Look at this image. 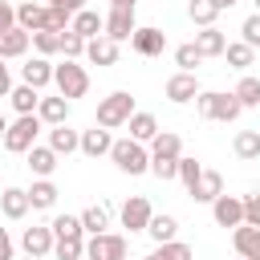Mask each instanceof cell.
Returning a JSON list of instances; mask_svg holds the SVG:
<instances>
[{
	"label": "cell",
	"instance_id": "6da1fadb",
	"mask_svg": "<svg viewBox=\"0 0 260 260\" xmlns=\"http://www.w3.org/2000/svg\"><path fill=\"white\" fill-rule=\"evenodd\" d=\"M195 110H199V118H211V122H236L244 114V106L236 102V93H219V89H199Z\"/></svg>",
	"mask_w": 260,
	"mask_h": 260
},
{
	"label": "cell",
	"instance_id": "7a4b0ae2",
	"mask_svg": "<svg viewBox=\"0 0 260 260\" xmlns=\"http://www.w3.org/2000/svg\"><path fill=\"white\" fill-rule=\"evenodd\" d=\"M110 158H114V167L122 175H146L150 171V150L142 142H134V138H114Z\"/></svg>",
	"mask_w": 260,
	"mask_h": 260
},
{
	"label": "cell",
	"instance_id": "3957f363",
	"mask_svg": "<svg viewBox=\"0 0 260 260\" xmlns=\"http://www.w3.org/2000/svg\"><path fill=\"white\" fill-rule=\"evenodd\" d=\"M41 118L37 114H16V122H8V130H4V150H12V154H28L32 146H37V134H41Z\"/></svg>",
	"mask_w": 260,
	"mask_h": 260
},
{
	"label": "cell",
	"instance_id": "277c9868",
	"mask_svg": "<svg viewBox=\"0 0 260 260\" xmlns=\"http://www.w3.org/2000/svg\"><path fill=\"white\" fill-rule=\"evenodd\" d=\"M53 85H57V93L65 102H73V98H85L89 93V73L77 61H61V65H53Z\"/></svg>",
	"mask_w": 260,
	"mask_h": 260
},
{
	"label": "cell",
	"instance_id": "5b68a950",
	"mask_svg": "<svg viewBox=\"0 0 260 260\" xmlns=\"http://www.w3.org/2000/svg\"><path fill=\"white\" fill-rule=\"evenodd\" d=\"M130 114H134V98H130L126 89H114V93H106V98L98 102V126H102V130L126 126Z\"/></svg>",
	"mask_w": 260,
	"mask_h": 260
},
{
	"label": "cell",
	"instance_id": "8992f818",
	"mask_svg": "<svg viewBox=\"0 0 260 260\" xmlns=\"http://www.w3.org/2000/svg\"><path fill=\"white\" fill-rule=\"evenodd\" d=\"M85 260H126V236L102 232L85 240Z\"/></svg>",
	"mask_w": 260,
	"mask_h": 260
},
{
	"label": "cell",
	"instance_id": "52a82bcc",
	"mask_svg": "<svg viewBox=\"0 0 260 260\" xmlns=\"http://www.w3.org/2000/svg\"><path fill=\"white\" fill-rule=\"evenodd\" d=\"M130 49H134L138 57H158V53L167 49V32L154 28V24H138L134 37H130Z\"/></svg>",
	"mask_w": 260,
	"mask_h": 260
},
{
	"label": "cell",
	"instance_id": "ba28073f",
	"mask_svg": "<svg viewBox=\"0 0 260 260\" xmlns=\"http://www.w3.org/2000/svg\"><path fill=\"white\" fill-rule=\"evenodd\" d=\"M122 228H130V232H146V223H150V215H154V207H150V199L146 195H130L126 203H122Z\"/></svg>",
	"mask_w": 260,
	"mask_h": 260
},
{
	"label": "cell",
	"instance_id": "9c48e42d",
	"mask_svg": "<svg viewBox=\"0 0 260 260\" xmlns=\"http://www.w3.org/2000/svg\"><path fill=\"white\" fill-rule=\"evenodd\" d=\"M20 248H24L32 260H45V256L53 252V232H49V223H32V228H24V232H20Z\"/></svg>",
	"mask_w": 260,
	"mask_h": 260
},
{
	"label": "cell",
	"instance_id": "30bf717a",
	"mask_svg": "<svg viewBox=\"0 0 260 260\" xmlns=\"http://www.w3.org/2000/svg\"><path fill=\"white\" fill-rule=\"evenodd\" d=\"M211 215H215L219 228H240L244 223V199L240 195H219L211 203Z\"/></svg>",
	"mask_w": 260,
	"mask_h": 260
},
{
	"label": "cell",
	"instance_id": "8fae6325",
	"mask_svg": "<svg viewBox=\"0 0 260 260\" xmlns=\"http://www.w3.org/2000/svg\"><path fill=\"white\" fill-rule=\"evenodd\" d=\"M167 98H171L175 106L195 102V98H199V77H195V73H175V77H167Z\"/></svg>",
	"mask_w": 260,
	"mask_h": 260
},
{
	"label": "cell",
	"instance_id": "7c38bea8",
	"mask_svg": "<svg viewBox=\"0 0 260 260\" xmlns=\"http://www.w3.org/2000/svg\"><path fill=\"white\" fill-rule=\"evenodd\" d=\"M232 248L240 260H260V228H248V223L232 228Z\"/></svg>",
	"mask_w": 260,
	"mask_h": 260
},
{
	"label": "cell",
	"instance_id": "4fadbf2b",
	"mask_svg": "<svg viewBox=\"0 0 260 260\" xmlns=\"http://www.w3.org/2000/svg\"><path fill=\"white\" fill-rule=\"evenodd\" d=\"M69 28H73L81 41H93V37H106V16H98L93 8H81V12H73Z\"/></svg>",
	"mask_w": 260,
	"mask_h": 260
},
{
	"label": "cell",
	"instance_id": "5bb4252c",
	"mask_svg": "<svg viewBox=\"0 0 260 260\" xmlns=\"http://www.w3.org/2000/svg\"><path fill=\"white\" fill-rule=\"evenodd\" d=\"M134 28H138V20H134V12H122V8H110V16H106V37H110L114 45H122V41H130V37H134Z\"/></svg>",
	"mask_w": 260,
	"mask_h": 260
},
{
	"label": "cell",
	"instance_id": "9a60e30c",
	"mask_svg": "<svg viewBox=\"0 0 260 260\" xmlns=\"http://www.w3.org/2000/svg\"><path fill=\"white\" fill-rule=\"evenodd\" d=\"M110 146H114V134H110V130H102V126H93V130H81V142H77V150H81L85 158H102V154H110Z\"/></svg>",
	"mask_w": 260,
	"mask_h": 260
},
{
	"label": "cell",
	"instance_id": "2e32d148",
	"mask_svg": "<svg viewBox=\"0 0 260 260\" xmlns=\"http://www.w3.org/2000/svg\"><path fill=\"white\" fill-rule=\"evenodd\" d=\"M150 158H162V162H175V158H183V138L179 134H171V130H158L154 138H150Z\"/></svg>",
	"mask_w": 260,
	"mask_h": 260
},
{
	"label": "cell",
	"instance_id": "e0dca14e",
	"mask_svg": "<svg viewBox=\"0 0 260 260\" xmlns=\"http://www.w3.org/2000/svg\"><path fill=\"white\" fill-rule=\"evenodd\" d=\"M187 195H191L195 203H215V199L223 195V175H219V171H203Z\"/></svg>",
	"mask_w": 260,
	"mask_h": 260
},
{
	"label": "cell",
	"instance_id": "ac0fdd59",
	"mask_svg": "<svg viewBox=\"0 0 260 260\" xmlns=\"http://www.w3.org/2000/svg\"><path fill=\"white\" fill-rule=\"evenodd\" d=\"M191 45H195V53H199V57H223V49H228V37H223V32L211 24V28H199Z\"/></svg>",
	"mask_w": 260,
	"mask_h": 260
},
{
	"label": "cell",
	"instance_id": "d6986e66",
	"mask_svg": "<svg viewBox=\"0 0 260 260\" xmlns=\"http://www.w3.org/2000/svg\"><path fill=\"white\" fill-rule=\"evenodd\" d=\"M20 81H24V85H32V89L41 93V89L53 81V65H49V57H32L28 65H20Z\"/></svg>",
	"mask_w": 260,
	"mask_h": 260
},
{
	"label": "cell",
	"instance_id": "ffe728a7",
	"mask_svg": "<svg viewBox=\"0 0 260 260\" xmlns=\"http://www.w3.org/2000/svg\"><path fill=\"white\" fill-rule=\"evenodd\" d=\"M0 215H4V219H24V215H28V195H24V187H4V191H0Z\"/></svg>",
	"mask_w": 260,
	"mask_h": 260
},
{
	"label": "cell",
	"instance_id": "44dd1931",
	"mask_svg": "<svg viewBox=\"0 0 260 260\" xmlns=\"http://www.w3.org/2000/svg\"><path fill=\"white\" fill-rule=\"evenodd\" d=\"M85 57H89L93 65L110 69V65H118V45H114L110 37H93V41H85Z\"/></svg>",
	"mask_w": 260,
	"mask_h": 260
},
{
	"label": "cell",
	"instance_id": "7402d4cb",
	"mask_svg": "<svg viewBox=\"0 0 260 260\" xmlns=\"http://www.w3.org/2000/svg\"><path fill=\"white\" fill-rule=\"evenodd\" d=\"M24 195H28V207H32V211H49V207L57 203V195H61V191H57V183H53V179H37Z\"/></svg>",
	"mask_w": 260,
	"mask_h": 260
},
{
	"label": "cell",
	"instance_id": "603a6c76",
	"mask_svg": "<svg viewBox=\"0 0 260 260\" xmlns=\"http://www.w3.org/2000/svg\"><path fill=\"white\" fill-rule=\"evenodd\" d=\"M77 219H81V232H85V236H102V232L110 228V203H89Z\"/></svg>",
	"mask_w": 260,
	"mask_h": 260
},
{
	"label": "cell",
	"instance_id": "cb8c5ba5",
	"mask_svg": "<svg viewBox=\"0 0 260 260\" xmlns=\"http://www.w3.org/2000/svg\"><path fill=\"white\" fill-rule=\"evenodd\" d=\"M28 45H32V37H28L24 28H8V32H0V61L24 57V53H28Z\"/></svg>",
	"mask_w": 260,
	"mask_h": 260
},
{
	"label": "cell",
	"instance_id": "d4e9b609",
	"mask_svg": "<svg viewBox=\"0 0 260 260\" xmlns=\"http://www.w3.org/2000/svg\"><path fill=\"white\" fill-rule=\"evenodd\" d=\"M37 118L45 122V126H61L65 118H69V102L57 93V98H41L37 102Z\"/></svg>",
	"mask_w": 260,
	"mask_h": 260
},
{
	"label": "cell",
	"instance_id": "484cf974",
	"mask_svg": "<svg viewBox=\"0 0 260 260\" xmlns=\"http://www.w3.org/2000/svg\"><path fill=\"white\" fill-rule=\"evenodd\" d=\"M126 126H130V138H134V142H142V146L158 134V118H154V114H146V110H134Z\"/></svg>",
	"mask_w": 260,
	"mask_h": 260
},
{
	"label": "cell",
	"instance_id": "4316f807",
	"mask_svg": "<svg viewBox=\"0 0 260 260\" xmlns=\"http://www.w3.org/2000/svg\"><path fill=\"white\" fill-rule=\"evenodd\" d=\"M77 142H81V130H69L65 122L49 130V150H53L57 158H61V154H73V150H77Z\"/></svg>",
	"mask_w": 260,
	"mask_h": 260
},
{
	"label": "cell",
	"instance_id": "83f0119b",
	"mask_svg": "<svg viewBox=\"0 0 260 260\" xmlns=\"http://www.w3.org/2000/svg\"><path fill=\"white\" fill-rule=\"evenodd\" d=\"M16 28H24L28 37L41 32L45 28V4H32V0L28 4H16Z\"/></svg>",
	"mask_w": 260,
	"mask_h": 260
},
{
	"label": "cell",
	"instance_id": "f1b7e54d",
	"mask_svg": "<svg viewBox=\"0 0 260 260\" xmlns=\"http://www.w3.org/2000/svg\"><path fill=\"white\" fill-rule=\"evenodd\" d=\"M146 236L154 240V244H171L175 236H179V219L175 215H150V223H146Z\"/></svg>",
	"mask_w": 260,
	"mask_h": 260
},
{
	"label": "cell",
	"instance_id": "f546056e",
	"mask_svg": "<svg viewBox=\"0 0 260 260\" xmlns=\"http://www.w3.org/2000/svg\"><path fill=\"white\" fill-rule=\"evenodd\" d=\"M24 158H28V171H32L37 179H49V175L57 171V154H53L49 146H32Z\"/></svg>",
	"mask_w": 260,
	"mask_h": 260
},
{
	"label": "cell",
	"instance_id": "4dcf8cb0",
	"mask_svg": "<svg viewBox=\"0 0 260 260\" xmlns=\"http://www.w3.org/2000/svg\"><path fill=\"white\" fill-rule=\"evenodd\" d=\"M232 150H236V158H244V162L260 158V130H236Z\"/></svg>",
	"mask_w": 260,
	"mask_h": 260
},
{
	"label": "cell",
	"instance_id": "1f68e13d",
	"mask_svg": "<svg viewBox=\"0 0 260 260\" xmlns=\"http://www.w3.org/2000/svg\"><path fill=\"white\" fill-rule=\"evenodd\" d=\"M8 102H12V110L16 114H37V102H41V93L32 89V85H12V93H8Z\"/></svg>",
	"mask_w": 260,
	"mask_h": 260
},
{
	"label": "cell",
	"instance_id": "d6a6232c",
	"mask_svg": "<svg viewBox=\"0 0 260 260\" xmlns=\"http://www.w3.org/2000/svg\"><path fill=\"white\" fill-rule=\"evenodd\" d=\"M49 232H53V240H85L77 215H57V219L49 223Z\"/></svg>",
	"mask_w": 260,
	"mask_h": 260
},
{
	"label": "cell",
	"instance_id": "836d02e7",
	"mask_svg": "<svg viewBox=\"0 0 260 260\" xmlns=\"http://www.w3.org/2000/svg\"><path fill=\"white\" fill-rule=\"evenodd\" d=\"M232 93H236V102H240L244 110H252V106H260V77H252V73H244V77H240V85H236Z\"/></svg>",
	"mask_w": 260,
	"mask_h": 260
},
{
	"label": "cell",
	"instance_id": "e575fe53",
	"mask_svg": "<svg viewBox=\"0 0 260 260\" xmlns=\"http://www.w3.org/2000/svg\"><path fill=\"white\" fill-rule=\"evenodd\" d=\"M187 12H191V20H195L199 28H211V24H215V16H219L215 0H191V4H187Z\"/></svg>",
	"mask_w": 260,
	"mask_h": 260
},
{
	"label": "cell",
	"instance_id": "d590c367",
	"mask_svg": "<svg viewBox=\"0 0 260 260\" xmlns=\"http://www.w3.org/2000/svg\"><path fill=\"white\" fill-rule=\"evenodd\" d=\"M223 57H228V65H232V69H240V73H244V69L256 61V49H248L244 41H236V45H228V49H223Z\"/></svg>",
	"mask_w": 260,
	"mask_h": 260
},
{
	"label": "cell",
	"instance_id": "8d00e7d4",
	"mask_svg": "<svg viewBox=\"0 0 260 260\" xmlns=\"http://www.w3.org/2000/svg\"><path fill=\"white\" fill-rule=\"evenodd\" d=\"M154 260H195V252H191V244H183V240H171V244H158L154 252H150Z\"/></svg>",
	"mask_w": 260,
	"mask_h": 260
},
{
	"label": "cell",
	"instance_id": "74e56055",
	"mask_svg": "<svg viewBox=\"0 0 260 260\" xmlns=\"http://www.w3.org/2000/svg\"><path fill=\"white\" fill-rule=\"evenodd\" d=\"M32 49H37L41 57H53V53H61V32H49V28L32 32Z\"/></svg>",
	"mask_w": 260,
	"mask_h": 260
},
{
	"label": "cell",
	"instance_id": "f35d334b",
	"mask_svg": "<svg viewBox=\"0 0 260 260\" xmlns=\"http://www.w3.org/2000/svg\"><path fill=\"white\" fill-rule=\"evenodd\" d=\"M53 256L57 260H81L85 256V240H53Z\"/></svg>",
	"mask_w": 260,
	"mask_h": 260
},
{
	"label": "cell",
	"instance_id": "ab89813d",
	"mask_svg": "<svg viewBox=\"0 0 260 260\" xmlns=\"http://www.w3.org/2000/svg\"><path fill=\"white\" fill-rule=\"evenodd\" d=\"M69 20H73V16H69L65 8L45 4V28H49V32H65V28H69Z\"/></svg>",
	"mask_w": 260,
	"mask_h": 260
},
{
	"label": "cell",
	"instance_id": "60d3db41",
	"mask_svg": "<svg viewBox=\"0 0 260 260\" xmlns=\"http://www.w3.org/2000/svg\"><path fill=\"white\" fill-rule=\"evenodd\" d=\"M61 53H65V61H77V57H85V41L73 28H65L61 32Z\"/></svg>",
	"mask_w": 260,
	"mask_h": 260
},
{
	"label": "cell",
	"instance_id": "b9f144b4",
	"mask_svg": "<svg viewBox=\"0 0 260 260\" xmlns=\"http://www.w3.org/2000/svg\"><path fill=\"white\" fill-rule=\"evenodd\" d=\"M199 61H203V57L195 53V45H191V41L175 49V65H179V73H195V65H199Z\"/></svg>",
	"mask_w": 260,
	"mask_h": 260
},
{
	"label": "cell",
	"instance_id": "7bdbcfd3",
	"mask_svg": "<svg viewBox=\"0 0 260 260\" xmlns=\"http://www.w3.org/2000/svg\"><path fill=\"white\" fill-rule=\"evenodd\" d=\"M240 37H244L248 49H260V12H252V16L240 24Z\"/></svg>",
	"mask_w": 260,
	"mask_h": 260
},
{
	"label": "cell",
	"instance_id": "ee69618b",
	"mask_svg": "<svg viewBox=\"0 0 260 260\" xmlns=\"http://www.w3.org/2000/svg\"><path fill=\"white\" fill-rule=\"evenodd\" d=\"M199 175H203V167H199L195 158H179V183H183L187 191L195 187V179H199Z\"/></svg>",
	"mask_w": 260,
	"mask_h": 260
},
{
	"label": "cell",
	"instance_id": "f6af8a7d",
	"mask_svg": "<svg viewBox=\"0 0 260 260\" xmlns=\"http://www.w3.org/2000/svg\"><path fill=\"white\" fill-rule=\"evenodd\" d=\"M240 199H244V223L260 228V195H240Z\"/></svg>",
	"mask_w": 260,
	"mask_h": 260
},
{
	"label": "cell",
	"instance_id": "bcb514c9",
	"mask_svg": "<svg viewBox=\"0 0 260 260\" xmlns=\"http://www.w3.org/2000/svg\"><path fill=\"white\" fill-rule=\"evenodd\" d=\"M8 28H16V4L0 0V32H8Z\"/></svg>",
	"mask_w": 260,
	"mask_h": 260
},
{
	"label": "cell",
	"instance_id": "7dc6e473",
	"mask_svg": "<svg viewBox=\"0 0 260 260\" xmlns=\"http://www.w3.org/2000/svg\"><path fill=\"white\" fill-rule=\"evenodd\" d=\"M12 252H16L12 248V236H8V228H0V260H16Z\"/></svg>",
	"mask_w": 260,
	"mask_h": 260
},
{
	"label": "cell",
	"instance_id": "c3c4849f",
	"mask_svg": "<svg viewBox=\"0 0 260 260\" xmlns=\"http://www.w3.org/2000/svg\"><path fill=\"white\" fill-rule=\"evenodd\" d=\"M12 93V73H8V65L0 61V98H8Z\"/></svg>",
	"mask_w": 260,
	"mask_h": 260
},
{
	"label": "cell",
	"instance_id": "681fc988",
	"mask_svg": "<svg viewBox=\"0 0 260 260\" xmlns=\"http://www.w3.org/2000/svg\"><path fill=\"white\" fill-rule=\"evenodd\" d=\"M57 8H65V12H69V16H73V12H81V8H85V0H61V4H57Z\"/></svg>",
	"mask_w": 260,
	"mask_h": 260
},
{
	"label": "cell",
	"instance_id": "f907efd6",
	"mask_svg": "<svg viewBox=\"0 0 260 260\" xmlns=\"http://www.w3.org/2000/svg\"><path fill=\"white\" fill-rule=\"evenodd\" d=\"M110 8H122V12H134L138 0H110Z\"/></svg>",
	"mask_w": 260,
	"mask_h": 260
},
{
	"label": "cell",
	"instance_id": "816d5d0a",
	"mask_svg": "<svg viewBox=\"0 0 260 260\" xmlns=\"http://www.w3.org/2000/svg\"><path fill=\"white\" fill-rule=\"evenodd\" d=\"M232 4H240V0H215V8L223 12V8H232Z\"/></svg>",
	"mask_w": 260,
	"mask_h": 260
},
{
	"label": "cell",
	"instance_id": "f5cc1de1",
	"mask_svg": "<svg viewBox=\"0 0 260 260\" xmlns=\"http://www.w3.org/2000/svg\"><path fill=\"white\" fill-rule=\"evenodd\" d=\"M4 130H8V118H4V114H0V138H4Z\"/></svg>",
	"mask_w": 260,
	"mask_h": 260
},
{
	"label": "cell",
	"instance_id": "db71d44e",
	"mask_svg": "<svg viewBox=\"0 0 260 260\" xmlns=\"http://www.w3.org/2000/svg\"><path fill=\"white\" fill-rule=\"evenodd\" d=\"M49 4H61V0H49Z\"/></svg>",
	"mask_w": 260,
	"mask_h": 260
},
{
	"label": "cell",
	"instance_id": "11a10c76",
	"mask_svg": "<svg viewBox=\"0 0 260 260\" xmlns=\"http://www.w3.org/2000/svg\"><path fill=\"white\" fill-rule=\"evenodd\" d=\"M142 260H154V256H142Z\"/></svg>",
	"mask_w": 260,
	"mask_h": 260
},
{
	"label": "cell",
	"instance_id": "9f6ffc18",
	"mask_svg": "<svg viewBox=\"0 0 260 260\" xmlns=\"http://www.w3.org/2000/svg\"><path fill=\"white\" fill-rule=\"evenodd\" d=\"M256 12H260V0H256Z\"/></svg>",
	"mask_w": 260,
	"mask_h": 260
},
{
	"label": "cell",
	"instance_id": "6f0895ef",
	"mask_svg": "<svg viewBox=\"0 0 260 260\" xmlns=\"http://www.w3.org/2000/svg\"><path fill=\"white\" fill-rule=\"evenodd\" d=\"M28 260H32V256H28Z\"/></svg>",
	"mask_w": 260,
	"mask_h": 260
}]
</instances>
